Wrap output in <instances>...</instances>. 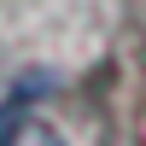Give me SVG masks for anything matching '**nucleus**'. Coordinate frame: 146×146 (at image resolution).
<instances>
[{
	"label": "nucleus",
	"instance_id": "f257e3e1",
	"mask_svg": "<svg viewBox=\"0 0 146 146\" xmlns=\"http://www.w3.org/2000/svg\"><path fill=\"white\" fill-rule=\"evenodd\" d=\"M12 146H58V140H53V129H41V123H23V129H12Z\"/></svg>",
	"mask_w": 146,
	"mask_h": 146
},
{
	"label": "nucleus",
	"instance_id": "f03ea898",
	"mask_svg": "<svg viewBox=\"0 0 146 146\" xmlns=\"http://www.w3.org/2000/svg\"><path fill=\"white\" fill-rule=\"evenodd\" d=\"M0 146H12V123H6V117H0Z\"/></svg>",
	"mask_w": 146,
	"mask_h": 146
}]
</instances>
